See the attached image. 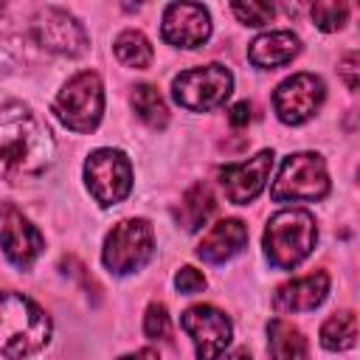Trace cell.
<instances>
[{"instance_id": "25", "label": "cell", "mask_w": 360, "mask_h": 360, "mask_svg": "<svg viewBox=\"0 0 360 360\" xmlns=\"http://www.w3.org/2000/svg\"><path fill=\"white\" fill-rule=\"evenodd\" d=\"M169 312H166V307L160 304V301H152L149 307H146V315H143V332H146V338H152V340H160V338H166L169 335Z\"/></svg>"}, {"instance_id": "4", "label": "cell", "mask_w": 360, "mask_h": 360, "mask_svg": "<svg viewBox=\"0 0 360 360\" xmlns=\"http://www.w3.org/2000/svg\"><path fill=\"white\" fill-rule=\"evenodd\" d=\"M329 194V172L326 160L318 152H295L284 158L270 197L276 202H315Z\"/></svg>"}, {"instance_id": "7", "label": "cell", "mask_w": 360, "mask_h": 360, "mask_svg": "<svg viewBox=\"0 0 360 360\" xmlns=\"http://www.w3.org/2000/svg\"><path fill=\"white\" fill-rule=\"evenodd\" d=\"M231 90H233V76L225 65H217V62L183 70L172 79V98L191 112H208L225 104Z\"/></svg>"}, {"instance_id": "29", "label": "cell", "mask_w": 360, "mask_h": 360, "mask_svg": "<svg viewBox=\"0 0 360 360\" xmlns=\"http://www.w3.org/2000/svg\"><path fill=\"white\" fill-rule=\"evenodd\" d=\"M118 360H160V354H158L155 349H138V352L124 354V357H118Z\"/></svg>"}, {"instance_id": "15", "label": "cell", "mask_w": 360, "mask_h": 360, "mask_svg": "<svg viewBox=\"0 0 360 360\" xmlns=\"http://www.w3.org/2000/svg\"><path fill=\"white\" fill-rule=\"evenodd\" d=\"M326 292H329V276L323 270H315L309 276L281 284L273 295V307L276 312H309L323 304Z\"/></svg>"}, {"instance_id": "9", "label": "cell", "mask_w": 360, "mask_h": 360, "mask_svg": "<svg viewBox=\"0 0 360 360\" xmlns=\"http://www.w3.org/2000/svg\"><path fill=\"white\" fill-rule=\"evenodd\" d=\"M326 98V84L315 73H292L273 93V110L281 124H304L309 121Z\"/></svg>"}, {"instance_id": "13", "label": "cell", "mask_w": 360, "mask_h": 360, "mask_svg": "<svg viewBox=\"0 0 360 360\" xmlns=\"http://www.w3.org/2000/svg\"><path fill=\"white\" fill-rule=\"evenodd\" d=\"M273 169V152L262 149L259 155L242 160V163H228L219 169V186L228 197V202L233 205H248L250 200H256L270 177Z\"/></svg>"}, {"instance_id": "20", "label": "cell", "mask_w": 360, "mask_h": 360, "mask_svg": "<svg viewBox=\"0 0 360 360\" xmlns=\"http://www.w3.org/2000/svg\"><path fill=\"white\" fill-rule=\"evenodd\" d=\"M357 340V315L352 309L335 312L321 326V346L329 352H346Z\"/></svg>"}, {"instance_id": "3", "label": "cell", "mask_w": 360, "mask_h": 360, "mask_svg": "<svg viewBox=\"0 0 360 360\" xmlns=\"http://www.w3.org/2000/svg\"><path fill=\"white\" fill-rule=\"evenodd\" d=\"M315 242H318V225L315 217L304 208H284L273 214L262 236L264 256L278 270L298 267L312 253Z\"/></svg>"}, {"instance_id": "11", "label": "cell", "mask_w": 360, "mask_h": 360, "mask_svg": "<svg viewBox=\"0 0 360 360\" xmlns=\"http://www.w3.org/2000/svg\"><path fill=\"white\" fill-rule=\"evenodd\" d=\"M31 34L45 51H53V53H62V56H79V53L87 51L84 25L70 11L56 8V6H45L42 11L34 14Z\"/></svg>"}, {"instance_id": "10", "label": "cell", "mask_w": 360, "mask_h": 360, "mask_svg": "<svg viewBox=\"0 0 360 360\" xmlns=\"http://www.w3.org/2000/svg\"><path fill=\"white\" fill-rule=\"evenodd\" d=\"M180 326L186 329V335L194 343L197 360H217L222 357V352L228 349L231 338H233V326L231 318L211 307V304H194L180 315Z\"/></svg>"}, {"instance_id": "16", "label": "cell", "mask_w": 360, "mask_h": 360, "mask_svg": "<svg viewBox=\"0 0 360 360\" xmlns=\"http://www.w3.org/2000/svg\"><path fill=\"white\" fill-rule=\"evenodd\" d=\"M245 245H248V225L231 217V219H219L217 225H211V231L197 245V256L208 264H222L233 259L236 253H242Z\"/></svg>"}, {"instance_id": "19", "label": "cell", "mask_w": 360, "mask_h": 360, "mask_svg": "<svg viewBox=\"0 0 360 360\" xmlns=\"http://www.w3.org/2000/svg\"><path fill=\"white\" fill-rule=\"evenodd\" d=\"M214 208H217V202H214V194H211L208 183H194V186L180 197V202H177V208H174V219H177L188 233H194V231H200V228L211 219Z\"/></svg>"}, {"instance_id": "27", "label": "cell", "mask_w": 360, "mask_h": 360, "mask_svg": "<svg viewBox=\"0 0 360 360\" xmlns=\"http://www.w3.org/2000/svg\"><path fill=\"white\" fill-rule=\"evenodd\" d=\"M360 65V56H357V51H349L343 59H340V76H343V82H346V87L349 90H357V84H360V79H357V68Z\"/></svg>"}, {"instance_id": "28", "label": "cell", "mask_w": 360, "mask_h": 360, "mask_svg": "<svg viewBox=\"0 0 360 360\" xmlns=\"http://www.w3.org/2000/svg\"><path fill=\"white\" fill-rule=\"evenodd\" d=\"M228 121H231L233 127H245V124L250 121V104H248V101L233 104V107H231V112H228Z\"/></svg>"}, {"instance_id": "22", "label": "cell", "mask_w": 360, "mask_h": 360, "mask_svg": "<svg viewBox=\"0 0 360 360\" xmlns=\"http://www.w3.org/2000/svg\"><path fill=\"white\" fill-rule=\"evenodd\" d=\"M112 51H115L118 62L127 65V68L143 70V68L152 65V45H149V39L141 31H132V28L121 31L115 37V42H112Z\"/></svg>"}, {"instance_id": "6", "label": "cell", "mask_w": 360, "mask_h": 360, "mask_svg": "<svg viewBox=\"0 0 360 360\" xmlns=\"http://www.w3.org/2000/svg\"><path fill=\"white\" fill-rule=\"evenodd\" d=\"M155 250V233L149 219L143 217H132V219H121L104 239V250H101V262L110 273L115 276H127L141 270Z\"/></svg>"}, {"instance_id": "1", "label": "cell", "mask_w": 360, "mask_h": 360, "mask_svg": "<svg viewBox=\"0 0 360 360\" xmlns=\"http://www.w3.org/2000/svg\"><path fill=\"white\" fill-rule=\"evenodd\" d=\"M53 138L48 127L20 101L0 107V169L11 180H31L51 169Z\"/></svg>"}, {"instance_id": "2", "label": "cell", "mask_w": 360, "mask_h": 360, "mask_svg": "<svg viewBox=\"0 0 360 360\" xmlns=\"http://www.w3.org/2000/svg\"><path fill=\"white\" fill-rule=\"evenodd\" d=\"M51 340V318L39 304L14 290H0V357L22 360Z\"/></svg>"}, {"instance_id": "17", "label": "cell", "mask_w": 360, "mask_h": 360, "mask_svg": "<svg viewBox=\"0 0 360 360\" xmlns=\"http://www.w3.org/2000/svg\"><path fill=\"white\" fill-rule=\"evenodd\" d=\"M298 51H301V39L292 31H264L250 42L248 59L256 68L273 70V68H281V65L292 62L298 56Z\"/></svg>"}, {"instance_id": "24", "label": "cell", "mask_w": 360, "mask_h": 360, "mask_svg": "<svg viewBox=\"0 0 360 360\" xmlns=\"http://www.w3.org/2000/svg\"><path fill=\"white\" fill-rule=\"evenodd\" d=\"M231 11L245 25H267L276 14L273 3H253V0L250 3H231Z\"/></svg>"}, {"instance_id": "26", "label": "cell", "mask_w": 360, "mask_h": 360, "mask_svg": "<svg viewBox=\"0 0 360 360\" xmlns=\"http://www.w3.org/2000/svg\"><path fill=\"white\" fill-rule=\"evenodd\" d=\"M174 287L180 290V292H186V295H191V292H200V290H205V276L200 273V270H194V267H180L177 270V276H174Z\"/></svg>"}, {"instance_id": "8", "label": "cell", "mask_w": 360, "mask_h": 360, "mask_svg": "<svg viewBox=\"0 0 360 360\" xmlns=\"http://www.w3.org/2000/svg\"><path fill=\"white\" fill-rule=\"evenodd\" d=\"M84 183L98 205H118L132 191V163L121 149H96L84 160Z\"/></svg>"}, {"instance_id": "18", "label": "cell", "mask_w": 360, "mask_h": 360, "mask_svg": "<svg viewBox=\"0 0 360 360\" xmlns=\"http://www.w3.org/2000/svg\"><path fill=\"white\" fill-rule=\"evenodd\" d=\"M267 352L270 360H309L304 332L284 318H273L267 323Z\"/></svg>"}, {"instance_id": "12", "label": "cell", "mask_w": 360, "mask_h": 360, "mask_svg": "<svg viewBox=\"0 0 360 360\" xmlns=\"http://www.w3.org/2000/svg\"><path fill=\"white\" fill-rule=\"evenodd\" d=\"M0 248L6 259L20 270H31L45 248L37 225H31V219L11 202H0Z\"/></svg>"}, {"instance_id": "14", "label": "cell", "mask_w": 360, "mask_h": 360, "mask_svg": "<svg viewBox=\"0 0 360 360\" xmlns=\"http://www.w3.org/2000/svg\"><path fill=\"white\" fill-rule=\"evenodd\" d=\"M160 34L174 48H200L211 37L208 8L200 3H169L163 11Z\"/></svg>"}, {"instance_id": "21", "label": "cell", "mask_w": 360, "mask_h": 360, "mask_svg": "<svg viewBox=\"0 0 360 360\" xmlns=\"http://www.w3.org/2000/svg\"><path fill=\"white\" fill-rule=\"evenodd\" d=\"M129 101H132V110L138 112V118L143 124H149L152 129H163L166 127L169 107H166V101H163V96L158 93L155 84H135Z\"/></svg>"}, {"instance_id": "30", "label": "cell", "mask_w": 360, "mask_h": 360, "mask_svg": "<svg viewBox=\"0 0 360 360\" xmlns=\"http://www.w3.org/2000/svg\"><path fill=\"white\" fill-rule=\"evenodd\" d=\"M217 360H253V357H250L248 349H233V352H228L225 357H217Z\"/></svg>"}, {"instance_id": "5", "label": "cell", "mask_w": 360, "mask_h": 360, "mask_svg": "<svg viewBox=\"0 0 360 360\" xmlns=\"http://www.w3.org/2000/svg\"><path fill=\"white\" fill-rule=\"evenodd\" d=\"M56 118L73 132H93L104 115V84L96 70H82L65 82L53 98Z\"/></svg>"}, {"instance_id": "23", "label": "cell", "mask_w": 360, "mask_h": 360, "mask_svg": "<svg viewBox=\"0 0 360 360\" xmlns=\"http://www.w3.org/2000/svg\"><path fill=\"white\" fill-rule=\"evenodd\" d=\"M346 20H349V6L340 0H326L312 6V22L321 31H338L346 25Z\"/></svg>"}]
</instances>
